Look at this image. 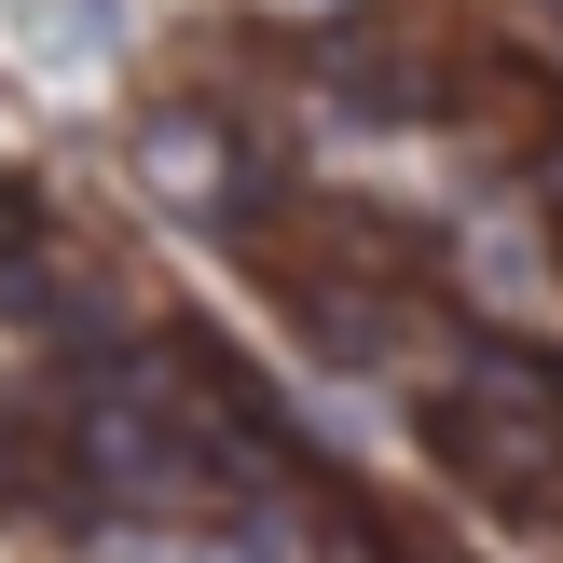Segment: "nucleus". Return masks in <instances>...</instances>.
Here are the masks:
<instances>
[{
  "label": "nucleus",
  "instance_id": "nucleus-1",
  "mask_svg": "<svg viewBox=\"0 0 563 563\" xmlns=\"http://www.w3.org/2000/svg\"><path fill=\"white\" fill-rule=\"evenodd\" d=\"M427 427H440V467H454L467 495L550 509V495H563V357H537V344L454 357V385H440Z\"/></svg>",
  "mask_w": 563,
  "mask_h": 563
},
{
  "label": "nucleus",
  "instance_id": "nucleus-2",
  "mask_svg": "<svg viewBox=\"0 0 563 563\" xmlns=\"http://www.w3.org/2000/svg\"><path fill=\"white\" fill-rule=\"evenodd\" d=\"M317 82H330L344 110H372V124H385V110L412 124V110H440V97H454L440 42H412V27H344V42L317 55Z\"/></svg>",
  "mask_w": 563,
  "mask_h": 563
},
{
  "label": "nucleus",
  "instance_id": "nucleus-3",
  "mask_svg": "<svg viewBox=\"0 0 563 563\" xmlns=\"http://www.w3.org/2000/svg\"><path fill=\"white\" fill-rule=\"evenodd\" d=\"M0 509H14V522H69V509H97L82 427H27V412H0Z\"/></svg>",
  "mask_w": 563,
  "mask_h": 563
},
{
  "label": "nucleus",
  "instance_id": "nucleus-4",
  "mask_svg": "<svg viewBox=\"0 0 563 563\" xmlns=\"http://www.w3.org/2000/svg\"><path fill=\"white\" fill-rule=\"evenodd\" d=\"M137 165H152V192L192 207V220H234V207H247V192H234V137H220L207 110H165V124L137 137Z\"/></svg>",
  "mask_w": 563,
  "mask_h": 563
},
{
  "label": "nucleus",
  "instance_id": "nucleus-5",
  "mask_svg": "<svg viewBox=\"0 0 563 563\" xmlns=\"http://www.w3.org/2000/svg\"><path fill=\"white\" fill-rule=\"evenodd\" d=\"M207 563H302V537H289V509L262 495V509H247V522H234V537H220Z\"/></svg>",
  "mask_w": 563,
  "mask_h": 563
},
{
  "label": "nucleus",
  "instance_id": "nucleus-6",
  "mask_svg": "<svg viewBox=\"0 0 563 563\" xmlns=\"http://www.w3.org/2000/svg\"><path fill=\"white\" fill-rule=\"evenodd\" d=\"M550 537H563V495H550Z\"/></svg>",
  "mask_w": 563,
  "mask_h": 563
}]
</instances>
